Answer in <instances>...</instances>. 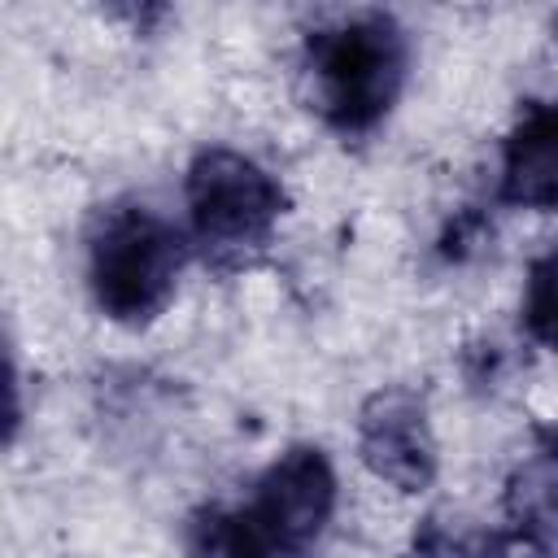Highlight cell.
Listing matches in <instances>:
<instances>
[{
    "instance_id": "6da1fadb",
    "label": "cell",
    "mask_w": 558,
    "mask_h": 558,
    "mask_svg": "<svg viewBox=\"0 0 558 558\" xmlns=\"http://www.w3.org/2000/svg\"><path fill=\"white\" fill-rule=\"evenodd\" d=\"M305 70L318 113L344 131H371L405 83V35L388 13H353L310 31Z\"/></svg>"
},
{
    "instance_id": "7a4b0ae2",
    "label": "cell",
    "mask_w": 558,
    "mask_h": 558,
    "mask_svg": "<svg viewBox=\"0 0 558 558\" xmlns=\"http://www.w3.org/2000/svg\"><path fill=\"white\" fill-rule=\"evenodd\" d=\"M183 266L179 231L148 205H118L92 235V296L118 323H148L174 296Z\"/></svg>"
},
{
    "instance_id": "3957f363",
    "label": "cell",
    "mask_w": 558,
    "mask_h": 558,
    "mask_svg": "<svg viewBox=\"0 0 558 558\" xmlns=\"http://www.w3.org/2000/svg\"><path fill=\"white\" fill-rule=\"evenodd\" d=\"M192 231L218 262H240L262 248L283 214L279 183L235 148H205L187 166Z\"/></svg>"
},
{
    "instance_id": "277c9868",
    "label": "cell",
    "mask_w": 558,
    "mask_h": 558,
    "mask_svg": "<svg viewBox=\"0 0 558 558\" xmlns=\"http://www.w3.org/2000/svg\"><path fill=\"white\" fill-rule=\"evenodd\" d=\"M336 510V471L323 449L296 445L266 466L248 506H240L253 536L270 558H301L327 527Z\"/></svg>"
},
{
    "instance_id": "5b68a950",
    "label": "cell",
    "mask_w": 558,
    "mask_h": 558,
    "mask_svg": "<svg viewBox=\"0 0 558 558\" xmlns=\"http://www.w3.org/2000/svg\"><path fill=\"white\" fill-rule=\"evenodd\" d=\"M362 462L401 493H418L436 480V440L427 410L405 388H384L362 405L357 418Z\"/></svg>"
},
{
    "instance_id": "8992f818",
    "label": "cell",
    "mask_w": 558,
    "mask_h": 558,
    "mask_svg": "<svg viewBox=\"0 0 558 558\" xmlns=\"http://www.w3.org/2000/svg\"><path fill=\"white\" fill-rule=\"evenodd\" d=\"M501 201L558 209V100H532L501 148Z\"/></svg>"
},
{
    "instance_id": "52a82bcc",
    "label": "cell",
    "mask_w": 558,
    "mask_h": 558,
    "mask_svg": "<svg viewBox=\"0 0 558 558\" xmlns=\"http://www.w3.org/2000/svg\"><path fill=\"white\" fill-rule=\"evenodd\" d=\"M506 519L519 536L558 545V427L541 432L536 449L514 466L506 484Z\"/></svg>"
},
{
    "instance_id": "ba28073f",
    "label": "cell",
    "mask_w": 558,
    "mask_h": 558,
    "mask_svg": "<svg viewBox=\"0 0 558 558\" xmlns=\"http://www.w3.org/2000/svg\"><path fill=\"white\" fill-rule=\"evenodd\" d=\"M192 558H270L240 510H201L187 527Z\"/></svg>"
},
{
    "instance_id": "9c48e42d",
    "label": "cell",
    "mask_w": 558,
    "mask_h": 558,
    "mask_svg": "<svg viewBox=\"0 0 558 558\" xmlns=\"http://www.w3.org/2000/svg\"><path fill=\"white\" fill-rule=\"evenodd\" d=\"M523 327L532 331V340H541L545 349L558 353V253L541 257L527 270V288H523Z\"/></svg>"
}]
</instances>
